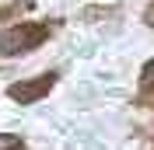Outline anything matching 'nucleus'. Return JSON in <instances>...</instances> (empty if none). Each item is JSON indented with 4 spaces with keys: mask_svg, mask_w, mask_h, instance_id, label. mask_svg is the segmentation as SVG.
I'll list each match as a JSON object with an SVG mask.
<instances>
[{
    "mask_svg": "<svg viewBox=\"0 0 154 150\" xmlns=\"http://www.w3.org/2000/svg\"><path fill=\"white\" fill-rule=\"evenodd\" d=\"M56 25H49V21H21V25H11L4 28L0 35V52L4 56H25V52H35L46 38H53Z\"/></svg>",
    "mask_w": 154,
    "mask_h": 150,
    "instance_id": "nucleus-1",
    "label": "nucleus"
},
{
    "mask_svg": "<svg viewBox=\"0 0 154 150\" xmlns=\"http://www.w3.org/2000/svg\"><path fill=\"white\" fill-rule=\"evenodd\" d=\"M53 87H56V74H38V77H28V80L11 84L7 94H11V101H18V105H35V101H42Z\"/></svg>",
    "mask_w": 154,
    "mask_h": 150,
    "instance_id": "nucleus-2",
    "label": "nucleus"
},
{
    "mask_svg": "<svg viewBox=\"0 0 154 150\" xmlns=\"http://www.w3.org/2000/svg\"><path fill=\"white\" fill-rule=\"evenodd\" d=\"M137 101L144 108H154V59H147L144 70H140V94H137Z\"/></svg>",
    "mask_w": 154,
    "mask_h": 150,
    "instance_id": "nucleus-3",
    "label": "nucleus"
},
{
    "mask_svg": "<svg viewBox=\"0 0 154 150\" xmlns=\"http://www.w3.org/2000/svg\"><path fill=\"white\" fill-rule=\"evenodd\" d=\"M0 150H25V140L14 133H0Z\"/></svg>",
    "mask_w": 154,
    "mask_h": 150,
    "instance_id": "nucleus-4",
    "label": "nucleus"
},
{
    "mask_svg": "<svg viewBox=\"0 0 154 150\" xmlns=\"http://www.w3.org/2000/svg\"><path fill=\"white\" fill-rule=\"evenodd\" d=\"M144 25H147V28H154V0L144 7Z\"/></svg>",
    "mask_w": 154,
    "mask_h": 150,
    "instance_id": "nucleus-5",
    "label": "nucleus"
}]
</instances>
